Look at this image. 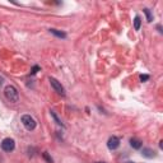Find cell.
<instances>
[{
    "mask_svg": "<svg viewBox=\"0 0 163 163\" xmlns=\"http://www.w3.org/2000/svg\"><path fill=\"white\" fill-rule=\"evenodd\" d=\"M4 94H5V97H7L8 101L13 102V103H17L19 101V93H18L17 88L13 87V85H7V87H5Z\"/></svg>",
    "mask_w": 163,
    "mask_h": 163,
    "instance_id": "6da1fadb",
    "label": "cell"
},
{
    "mask_svg": "<svg viewBox=\"0 0 163 163\" xmlns=\"http://www.w3.org/2000/svg\"><path fill=\"white\" fill-rule=\"evenodd\" d=\"M22 124H23V126L27 129V130H35L36 126H37V122L33 117L31 115H23L22 116Z\"/></svg>",
    "mask_w": 163,
    "mask_h": 163,
    "instance_id": "7a4b0ae2",
    "label": "cell"
},
{
    "mask_svg": "<svg viewBox=\"0 0 163 163\" xmlns=\"http://www.w3.org/2000/svg\"><path fill=\"white\" fill-rule=\"evenodd\" d=\"M48 82H50V84H51V87L54 89H55V92L56 93H59L60 96H65V89H64V87L61 85V83L59 82L57 79H55V78H52V77H50L48 78Z\"/></svg>",
    "mask_w": 163,
    "mask_h": 163,
    "instance_id": "3957f363",
    "label": "cell"
},
{
    "mask_svg": "<svg viewBox=\"0 0 163 163\" xmlns=\"http://www.w3.org/2000/svg\"><path fill=\"white\" fill-rule=\"evenodd\" d=\"M15 148V142L12 138H5L2 142V149L5 152H12Z\"/></svg>",
    "mask_w": 163,
    "mask_h": 163,
    "instance_id": "277c9868",
    "label": "cell"
},
{
    "mask_svg": "<svg viewBox=\"0 0 163 163\" xmlns=\"http://www.w3.org/2000/svg\"><path fill=\"white\" fill-rule=\"evenodd\" d=\"M107 146H108V149H111V150L117 149L118 146H120V138L111 137L110 139H108V142H107Z\"/></svg>",
    "mask_w": 163,
    "mask_h": 163,
    "instance_id": "5b68a950",
    "label": "cell"
},
{
    "mask_svg": "<svg viewBox=\"0 0 163 163\" xmlns=\"http://www.w3.org/2000/svg\"><path fill=\"white\" fill-rule=\"evenodd\" d=\"M130 145H131L134 149H140V148H142V145H143V142L140 139L131 138V139H130Z\"/></svg>",
    "mask_w": 163,
    "mask_h": 163,
    "instance_id": "8992f818",
    "label": "cell"
},
{
    "mask_svg": "<svg viewBox=\"0 0 163 163\" xmlns=\"http://www.w3.org/2000/svg\"><path fill=\"white\" fill-rule=\"evenodd\" d=\"M142 154L144 157H146V158H153V157H155V152L150 148H143Z\"/></svg>",
    "mask_w": 163,
    "mask_h": 163,
    "instance_id": "52a82bcc",
    "label": "cell"
},
{
    "mask_svg": "<svg viewBox=\"0 0 163 163\" xmlns=\"http://www.w3.org/2000/svg\"><path fill=\"white\" fill-rule=\"evenodd\" d=\"M50 32L52 35H55L56 37H59V38H66V33L63 31H59V29H55V28H51Z\"/></svg>",
    "mask_w": 163,
    "mask_h": 163,
    "instance_id": "ba28073f",
    "label": "cell"
},
{
    "mask_svg": "<svg viewBox=\"0 0 163 163\" xmlns=\"http://www.w3.org/2000/svg\"><path fill=\"white\" fill-rule=\"evenodd\" d=\"M50 115H51V117L54 118V120H55V122H56L57 125H60V126H61V128H65V125L63 124V121L60 120V118H59V117H57V115H56V113H55V112H54V111H50Z\"/></svg>",
    "mask_w": 163,
    "mask_h": 163,
    "instance_id": "9c48e42d",
    "label": "cell"
},
{
    "mask_svg": "<svg viewBox=\"0 0 163 163\" xmlns=\"http://www.w3.org/2000/svg\"><path fill=\"white\" fill-rule=\"evenodd\" d=\"M143 12H144L145 17H146V22H149V23H150V22L153 20V14H152V12H150L148 8H144V9H143Z\"/></svg>",
    "mask_w": 163,
    "mask_h": 163,
    "instance_id": "30bf717a",
    "label": "cell"
},
{
    "mask_svg": "<svg viewBox=\"0 0 163 163\" xmlns=\"http://www.w3.org/2000/svg\"><path fill=\"white\" fill-rule=\"evenodd\" d=\"M140 26H142V19H140L139 15H137V17L134 18V28L139 31L140 29Z\"/></svg>",
    "mask_w": 163,
    "mask_h": 163,
    "instance_id": "8fae6325",
    "label": "cell"
},
{
    "mask_svg": "<svg viewBox=\"0 0 163 163\" xmlns=\"http://www.w3.org/2000/svg\"><path fill=\"white\" fill-rule=\"evenodd\" d=\"M42 157H43V158H45V159L47 161V163H54V159L51 158L50 155H48L47 152H43V153H42Z\"/></svg>",
    "mask_w": 163,
    "mask_h": 163,
    "instance_id": "7c38bea8",
    "label": "cell"
},
{
    "mask_svg": "<svg viewBox=\"0 0 163 163\" xmlns=\"http://www.w3.org/2000/svg\"><path fill=\"white\" fill-rule=\"evenodd\" d=\"M40 69H41V68L38 66V65H35V66L31 69V75H35V74H37V73L40 72Z\"/></svg>",
    "mask_w": 163,
    "mask_h": 163,
    "instance_id": "4fadbf2b",
    "label": "cell"
},
{
    "mask_svg": "<svg viewBox=\"0 0 163 163\" xmlns=\"http://www.w3.org/2000/svg\"><path fill=\"white\" fill-rule=\"evenodd\" d=\"M148 79H149V75H146V74L140 75V80H142V82H145V80H148Z\"/></svg>",
    "mask_w": 163,
    "mask_h": 163,
    "instance_id": "5bb4252c",
    "label": "cell"
},
{
    "mask_svg": "<svg viewBox=\"0 0 163 163\" xmlns=\"http://www.w3.org/2000/svg\"><path fill=\"white\" fill-rule=\"evenodd\" d=\"M157 29H158V31H159V33H162V27H161L159 24H158V26H157Z\"/></svg>",
    "mask_w": 163,
    "mask_h": 163,
    "instance_id": "9a60e30c",
    "label": "cell"
},
{
    "mask_svg": "<svg viewBox=\"0 0 163 163\" xmlns=\"http://www.w3.org/2000/svg\"><path fill=\"white\" fill-rule=\"evenodd\" d=\"M159 148H161V149L163 148V142H162V140H161V142H159Z\"/></svg>",
    "mask_w": 163,
    "mask_h": 163,
    "instance_id": "2e32d148",
    "label": "cell"
},
{
    "mask_svg": "<svg viewBox=\"0 0 163 163\" xmlns=\"http://www.w3.org/2000/svg\"><path fill=\"white\" fill-rule=\"evenodd\" d=\"M126 163H135V162H130V161H129V162H126Z\"/></svg>",
    "mask_w": 163,
    "mask_h": 163,
    "instance_id": "e0dca14e",
    "label": "cell"
},
{
    "mask_svg": "<svg viewBox=\"0 0 163 163\" xmlns=\"http://www.w3.org/2000/svg\"><path fill=\"white\" fill-rule=\"evenodd\" d=\"M96 163H105V162H96Z\"/></svg>",
    "mask_w": 163,
    "mask_h": 163,
    "instance_id": "ac0fdd59",
    "label": "cell"
}]
</instances>
